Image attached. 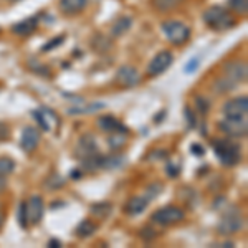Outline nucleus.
Returning a JSON list of instances; mask_svg holds the SVG:
<instances>
[{
  "mask_svg": "<svg viewBox=\"0 0 248 248\" xmlns=\"http://www.w3.org/2000/svg\"><path fill=\"white\" fill-rule=\"evenodd\" d=\"M199 66H201V58H199V57L192 58L190 62L187 63L186 66H184V73H187V75H192V73H195V71L199 70Z\"/></svg>",
  "mask_w": 248,
  "mask_h": 248,
  "instance_id": "32",
  "label": "nucleus"
},
{
  "mask_svg": "<svg viewBox=\"0 0 248 248\" xmlns=\"http://www.w3.org/2000/svg\"><path fill=\"white\" fill-rule=\"evenodd\" d=\"M10 138V129L7 124H2L0 123V142L2 141H7V139Z\"/></svg>",
  "mask_w": 248,
  "mask_h": 248,
  "instance_id": "40",
  "label": "nucleus"
},
{
  "mask_svg": "<svg viewBox=\"0 0 248 248\" xmlns=\"http://www.w3.org/2000/svg\"><path fill=\"white\" fill-rule=\"evenodd\" d=\"M88 0H60V10L65 15H77L85 10Z\"/></svg>",
  "mask_w": 248,
  "mask_h": 248,
  "instance_id": "16",
  "label": "nucleus"
},
{
  "mask_svg": "<svg viewBox=\"0 0 248 248\" xmlns=\"http://www.w3.org/2000/svg\"><path fill=\"white\" fill-rule=\"evenodd\" d=\"M186 218V214L181 207H175V205H167L164 209L155 210L153 215H151V220L157 225L162 227H169L174 225V223H179Z\"/></svg>",
  "mask_w": 248,
  "mask_h": 248,
  "instance_id": "5",
  "label": "nucleus"
},
{
  "mask_svg": "<svg viewBox=\"0 0 248 248\" xmlns=\"http://www.w3.org/2000/svg\"><path fill=\"white\" fill-rule=\"evenodd\" d=\"M63 42H65V37H63V35H60L58 38H51L50 42L45 43V45L42 46V51H45V53H46V51H50V50H53V48L60 46Z\"/></svg>",
  "mask_w": 248,
  "mask_h": 248,
  "instance_id": "33",
  "label": "nucleus"
},
{
  "mask_svg": "<svg viewBox=\"0 0 248 248\" xmlns=\"http://www.w3.org/2000/svg\"><path fill=\"white\" fill-rule=\"evenodd\" d=\"M184 114H186V121H187V124H189V129L195 127V116H194V113H192L190 108H186V109H184Z\"/></svg>",
  "mask_w": 248,
  "mask_h": 248,
  "instance_id": "39",
  "label": "nucleus"
},
{
  "mask_svg": "<svg viewBox=\"0 0 248 248\" xmlns=\"http://www.w3.org/2000/svg\"><path fill=\"white\" fill-rule=\"evenodd\" d=\"M131 25H133V18H131V17H121V18H118L113 23V27H111V37H113V38L121 37V35H124L127 30L131 29Z\"/></svg>",
  "mask_w": 248,
  "mask_h": 248,
  "instance_id": "18",
  "label": "nucleus"
},
{
  "mask_svg": "<svg viewBox=\"0 0 248 248\" xmlns=\"http://www.w3.org/2000/svg\"><path fill=\"white\" fill-rule=\"evenodd\" d=\"M230 9L238 15H247L248 12V0H230Z\"/></svg>",
  "mask_w": 248,
  "mask_h": 248,
  "instance_id": "29",
  "label": "nucleus"
},
{
  "mask_svg": "<svg viewBox=\"0 0 248 248\" xmlns=\"http://www.w3.org/2000/svg\"><path fill=\"white\" fill-rule=\"evenodd\" d=\"M139 237H141L144 242H153L155 238V232L151 229V227H144V229H141V232H139Z\"/></svg>",
  "mask_w": 248,
  "mask_h": 248,
  "instance_id": "35",
  "label": "nucleus"
},
{
  "mask_svg": "<svg viewBox=\"0 0 248 248\" xmlns=\"http://www.w3.org/2000/svg\"><path fill=\"white\" fill-rule=\"evenodd\" d=\"M98 127L109 134H113V133L127 134V131H129L121 121H118L113 116H101V118H98Z\"/></svg>",
  "mask_w": 248,
  "mask_h": 248,
  "instance_id": "14",
  "label": "nucleus"
},
{
  "mask_svg": "<svg viewBox=\"0 0 248 248\" xmlns=\"http://www.w3.org/2000/svg\"><path fill=\"white\" fill-rule=\"evenodd\" d=\"M108 144H109L111 149H121V147L126 144V138L123 136V133H113L108 139Z\"/></svg>",
  "mask_w": 248,
  "mask_h": 248,
  "instance_id": "27",
  "label": "nucleus"
},
{
  "mask_svg": "<svg viewBox=\"0 0 248 248\" xmlns=\"http://www.w3.org/2000/svg\"><path fill=\"white\" fill-rule=\"evenodd\" d=\"M212 147H214L217 159L223 166L232 167L242 161V149H240L237 142L230 141V139H214Z\"/></svg>",
  "mask_w": 248,
  "mask_h": 248,
  "instance_id": "1",
  "label": "nucleus"
},
{
  "mask_svg": "<svg viewBox=\"0 0 248 248\" xmlns=\"http://www.w3.org/2000/svg\"><path fill=\"white\" fill-rule=\"evenodd\" d=\"M38 146H40L38 129H35V127H31V126H27L25 129L22 131V136H20V147H22L27 154H31L33 151H37Z\"/></svg>",
  "mask_w": 248,
  "mask_h": 248,
  "instance_id": "12",
  "label": "nucleus"
},
{
  "mask_svg": "<svg viewBox=\"0 0 248 248\" xmlns=\"http://www.w3.org/2000/svg\"><path fill=\"white\" fill-rule=\"evenodd\" d=\"M147 203H149V201H147L146 197H131L129 201L126 202V205H124V212H126L127 215H139L142 214L144 210H146Z\"/></svg>",
  "mask_w": 248,
  "mask_h": 248,
  "instance_id": "17",
  "label": "nucleus"
},
{
  "mask_svg": "<svg viewBox=\"0 0 248 248\" xmlns=\"http://www.w3.org/2000/svg\"><path fill=\"white\" fill-rule=\"evenodd\" d=\"M15 167H17V164H15L14 159L7 157V155L0 157V177H7V175H10L12 172L15 170Z\"/></svg>",
  "mask_w": 248,
  "mask_h": 248,
  "instance_id": "23",
  "label": "nucleus"
},
{
  "mask_svg": "<svg viewBox=\"0 0 248 248\" xmlns=\"http://www.w3.org/2000/svg\"><path fill=\"white\" fill-rule=\"evenodd\" d=\"M172 62H174V57H172L170 51H167V50L159 51V53L149 62V65H147V73H149L151 77H157V75L164 73V71L172 65Z\"/></svg>",
  "mask_w": 248,
  "mask_h": 248,
  "instance_id": "9",
  "label": "nucleus"
},
{
  "mask_svg": "<svg viewBox=\"0 0 248 248\" xmlns=\"http://www.w3.org/2000/svg\"><path fill=\"white\" fill-rule=\"evenodd\" d=\"M182 0H153V7L159 12H169L181 5Z\"/></svg>",
  "mask_w": 248,
  "mask_h": 248,
  "instance_id": "24",
  "label": "nucleus"
},
{
  "mask_svg": "<svg viewBox=\"0 0 248 248\" xmlns=\"http://www.w3.org/2000/svg\"><path fill=\"white\" fill-rule=\"evenodd\" d=\"M96 230H98V227H96V223L93 222V220L85 218V220H81V222L78 223L75 233H77L79 238H88V237H91Z\"/></svg>",
  "mask_w": 248,
  "mask_h": 248,
  "instance_id": "19",
  "label": "nucleus"
},
{
  "mask_svg": "<svg viewBox=\"0 0 248 248\" xmlns=\"http://www.w3.org/2000/svg\"><path fill=\"white\" fill-rule=\"evenodd\" d=\"M222 113L229 118H238V116H247L248 113V99L247 96H242V98H235L227 101L225 105L222 106Z\"/></svg>",
  "mask_w": 248,
  "mask_h": 248,
  "instance_id": "11",
  "label": "nucleus"
},
{
  "mask_svg": "<svg viewBox=\"0 0 248 248\" xmlns=\"http://www.w3.org/2000/svg\"><path fill=\"white\" fill-rule=\"evenodd\" d=\"M248 68L245 62H240V60H233V62L225 63L223 66V77L229 78L232 83L238 85V83L247 81Z\"/></svg>",
  "mask_w": 248,
  "mask_h": 248,
  "instance_id": "8",
  "label": "nucleus"
},
{
  "mask_svg": "<svg viewBox=\"0 0 248 248\" xmlns=\"http://www.w3.org/2000/svg\"><path fill=\"white\" fill-rule=\"evenodd\" d=\"M93 43H94V50H99V51H105V50H108V48L111 46V43L108 42V40H105L101 37V35H96V38L93 40Z\"/></svg>",
  "mask_w": 248,
  "mask_h": 248,
  "instance_id": "34",
  "label": "nucleus"
},
{
  "mask_svg": "<svg viewBox=\"0 0 248 248\" xmlns=\"http://www.w3.org/2000/svg\"><path fill=\"white\" fill-rule=\"evenodd\" d=\"M161 30L172 45H184L190 38V29L179 20H166L162 22Z\"/></svg>",
  "mask_w": 248,
  "mask_h": 248,
  "instance_id": "3",
  "label": "nucleus"
},
{
  "mask_svg": "<svg viewBox=\"0 0 248 248\" xmlns=\"http://www.w3.org/2000/svg\"><path fill=\"white\" fill-rule=\"evenodd\" d=\"M31 116L35 118V121H37L40 124V127H42L43 131H50V124H48V121L45 119V111H31Z\"/></svg>",
  "mask_w": 248,
  "mask_h": 248,
  "instance_id": "31",
  "label": "nucleus"
},
{
  "mask_svg": "<svg viewBox=\"0 0 248 248\" xmlns=\"http://www.w3.org/2000/svg\"><path fill=\"white\" fill-rule=\"evenodd\" d=\"M116 83L124 88H133L141 83V75L131 65H123L116 71Z\"/></svg>",
  "mask_w": 248,
  "mask_h": 248,
  "instance_id": "10",
  "label": "nucleus"
},
{
  "mask_svg": "<svg viewBox=\"0 0 248 248\" xmlns=\"http://www.w3.org/2000/svg\"><path fill=\"white\" fill-rule=\"evenodd\" d=\"M124 164V159L121 155H109V157H105L103 155V162H101V169H118Z\"/></svg>",
  "mask_w": 248,
  "mask_h": 248,
  "instance_id": "25",
  "label": "nucleus"
},
{
  "mask_svg": "<svg viewBox=\"0 0 248 248\" xmlns=\"http://www.w3.org/2000/svg\"><path fill=\"white\" fill-rule=\"evenodd\" d=\"M105 103H93L90 106H77V108H68L66 113L71 116H79V114H93L99 109H105Z\"/></svg>",
  "mask_w": 248,
  "mask_h": 248,
  "instance_id": "20",
  "label": "nucleus"
},
{
  "mask_svg": "<svg viewBox=\"0 0 248 248\" xmlns=\"http://www.w3.org/2000/svg\"><path fill=\"white\" fill-rule=\"evenodd\" d=\"M29 68L33 73H38V75H42V77H50L51 75V71H50V68L45 66V65H42L40 62H37V60H30L29 62Z\"/></svg>",
  "mask_w": 248,
  "mask_h": 248,
  "instance_id": "26",
  "label": "nucleus"
},
{
  "mask_svg": "<svg viewBox=\"0 0 248 248\" xmlns=\"http://www.w3.org/2000/svg\"><path fill=\"white\" fill-rule=\"evenodd\" d=\"M243 227H245V220L238 214V210H233L229 212L227 215H223L217 225V230L220 235H233L242 230Z\"/></svg>",
  "mask_w": 248,
  "mask_h": 248,
  "instance_id": "6",
  "label": "nucleus"
},
{
  "mask_svg": "<svg viewBox=\"0 0 248 248\" xmlns=\"http://www.w3.org/2000/svg\"><path fill=\"white\" fill-rule=\"evenodd\" d=\"M190 151L194 155H197V157H201V155L205 154V149H203L202 146H199V144H194V146H190Z\"/></svg>",
  "mask_w": 248,
  "mask_h": 248,
  "instance_id": "41",
  "label": "nucleus"
},
{
  "mask_svg": "<svg viewBox=\"0 0 248 248\" xmlns=\"http://www.w3.org/2000/svg\"><path fill=\"white\" fill-rule=\"evenodd\" d=\"M45 186L48 187V189H62L63 186H65V179L62 177V175L58 174H51L50 177L45 181Z\"/></svg>",
  "mask_w": 248,
  "mask_h": 248,
  "instance_id": "28",
  "label": "nucleus"
},
{
  "mask_svg": "<svg viewBox=\"0 0 248 248\" xmlns=\"http://www.w3.org/2000/svg\"><path fill=\"white\" fill-rule=\"evenodd\" d=\"M98 146H96V141H94V136L93 134H85L81 139H79L78 146H77V151H75V154H77V157L81 161V159H86L90 157V155H94L98 154Z\"/></svg>",
  "mask_w": 248,
  "mask_h": 248,
  "instance_id": "13",
  "label": "nucleus"
},
{
  "mask_svg": "<svg viewBox=\"0 0 248 248\" xmlns=\"http://www.w3.org/2000/svg\"><path fill=\"white\" fill-rule=\"evenodd\" d=\"M9 2H18V0H9Z\"/></svg>",
  "mask_w": 248,
  "mask_h": 248,
  "instance_id": "45",
  "label": "nucleus"
},
{
  "mask_svg": "<svg viewBox=\"0 0 248 248\" xmlns=\"http://www.w3.org/2000/svg\"><path fill=\"white\" fill-rule=\"evenodd\" d=\"M111 212H113V205L108 202H99V203H93V205H91V214L96 215L98 218L109 217Z\"/></svg>",
  "mask_w": 248,
  "mask_h": 248,
  "instance_id": "21",
  "label": "nucleus"
},
{
  "mask_svg": "<svg viewBox=\"0 0 248 248\" xmlns=\"http://www.w3.org/2000/svg\"><path fill=\"white\" fill-rule=\"evenodd\" d=\"M202 17L209 29L217 30V31L229 30L235 25V18L230 15V12L222 9V7H218V5L209 7V9L203 12Z\"/></svg>",
  "mask_w": 248,
  "mask_h": 248,
  "instance_id": "2",
  "label": "nucleus"
},
{
  "mask_svg": "<svg viewBox=\"0 0 248 248\" xmlns=\"http://www.w3.org/2000/svg\"><path fill=\"white\" fill-rule=\"evenodd\" d=\"M166 172H167V175H169V177H177V175L181 174V167H179L177 164H167Z\"/></svg>",
  "mask_w": 248,
  "mask_h": 248,
  "instance_id": "38",
  "label": "nucleus"
},
{
  "mask_svg": "<svg viewBox=\"0 0 248 248\" xmlns=\"http://www.w3.org/2000/svg\"><path fill=\"white\" fill-rule=\"evenodd\" d=\"M38 27V18L37 17H30V18H25L22 22L15 23L12 25V31L18 37H30Z\"/></svg>",
  "mask_w": 248,
  "mask_h": 248,
  "instance_id": "15",
  "label": "nucleus"
},
{
  "mask_svg": "<svg viewBox=\"0 0 248 248\" xmlns=\"http://www.w3.org/2000/svg\"><path fill=\"white\" fill-rule=\"evenodd\" d=\"M237 86L235 83H232L229 78H225L222 75L217 81H215V85H214V93H217V94H223V93H229V91H232L233 88Z\"/></svg>",
  "mask_w": 248,
  "mask_h": 248,
  "instance_id": "22",
  "label": "nucleus"
},
{
  "mask_svg": "<svg viewBox=\"0 0 248 248\" xmlns=\"http://www.w3.org/2000/svg\"><path fill=\"white\" fill-rule=\"evenodd\" d=\"M60 245H62V243H60V240H57V238H51L50 242H48V247H51V248H53V247H60Z\"/></svg>",
  "mask_w": 248,
  "mask_h": 248,
  "instance_id": "42",
  "label": "nucleus"
},
{
  "mask_svg": "<svg viewBox=\"0 0 248 248\" xmlns=\"http://www.w3.org/2000/svg\"><path fill=\"white\" fill-rule=\"evenodd\" d=\"M18 223L22 229H27L29 227V223H27V217H25V207H23V202L20 203L18 207Z\"/></svg>",
  "mask_w": 248,
  "mask_h": 248,
  "instance_id": "37",
  "label": "nucleus"
},
{
  "mask_svg": "<svg viewBox=\"0 0 248 248\" xmlns=\"http://www.w3.org/2000/svg\"><path fill=\"white\" fill-rule=\"evenodd\" d=\"M162 189H164V186H162V184H159V182L151 184V186L146 189V195H144V197H146L149 202H151V201H154V199L157 197V195L162 192Z\"/></svg>",
  "mask_w": 248,
  "mask_h": 248,
  "instance_id": "30",
  "label": "nucleus"
},
{
  "mask_svg": "<svg viewBox=\"0 0 248 248\" xmlns=\"http://www.w3.org/2000/svg\"><path fill=\"white\" fill-rule=\"evenodd\" d=\"M218 129L229 138H245L248 133V119L247 116H238V118H229L218 123Z\"/></svg>",
  "mask_w": 248,
  "mask_h": 248,
  "instance_id": "4",
  "label": "nucleus"
},
{
  "mask_svg": "<svg viewBox=\"0 0 248 248\" xmlns=\"http://www.w3.org/2000/svg\"><path fill=\"white\" fill-rule=\"evenodd\" d=\"M195 105H197L199 113H202V114H207V111H209V108H210V103L207 101L205 98H201V96L195 98Z\"/></svg>",
  "mask_w": 248,
  "mask_h": 248,
  "instance_id": "36",
  "label": "nucleus"
},
{
  "mask_svg": "<svg viewBox=\"0 0 248 248\" xmlns=\"http://www.w3.org/2000/svg\"><path fill=\"white\" fill-rule=\"evenodd\" d=\"M7 187V181H5V177H0V192H2L3 189Z\"/></svg>",
  "mask_w": 248,
  "mask_h": 248,
  "instance_id": "43",
  "label": "nucleus"
},
{
  "mask_svg": "<svg viewBox=\"0 0 248 248\" xmlns=\"http://www.w3.org/2000/svg\"><path fill=\"white\" fill-rule=\"evenodd\" d=\"M2 225H3V214L0 212V229H2Z\"/></svg>",
  "mask_w": 248,
  "mask_h": 248,
  "instance_id": "44",
  "label": "nucleus"
},
{
  "mask_svg": "<svg viewBox=\"0 0 248 248\" xmlns=\"http://www.w3.org/2000/svg\"><path fill=\"white\" fill-rule=\"evenodd\" d=\"M23 207H25V217H27V223L29 225H38L40 220L43 218V199L38 197V195H33L30 197L27 202H23Z\"/></svg>",
  "mask_w": 248,
  "mask_h": 248,
  "instance_id": "7",
  "label": "nucleus"
}]
</instances>
